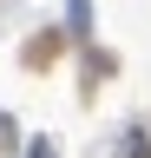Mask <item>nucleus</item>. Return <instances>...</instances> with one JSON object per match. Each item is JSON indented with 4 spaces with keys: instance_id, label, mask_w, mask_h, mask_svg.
<instances>
[{
    "instance_id": "obj_1",
    "label": "nucleus",
    "mask_w": 151,
    "mask_h": 158,
    "mask_svg": "<svg viewBox=\"0 0 151 158\" xmlns=\"http://www.w3.org/2000/svg\"><path fill=\"white\" fill-rule=\"evenodd\" d=\"M33 158H53V145H46V138H33Z\"/></svg>"
}]
</instances>
